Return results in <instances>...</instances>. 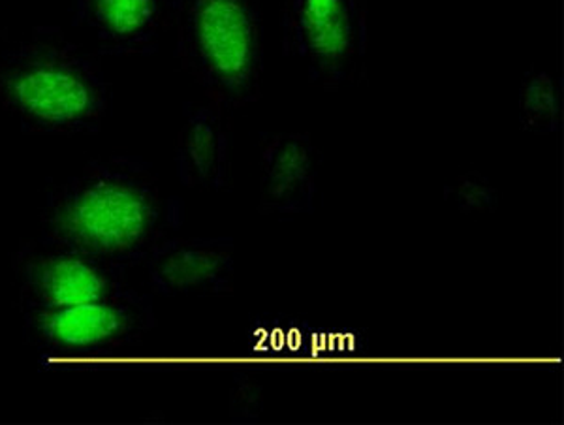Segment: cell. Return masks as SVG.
Returning a JSON list of instances; mask_svg holds the SVG:
<instances>
[{
  "mask_svg": "<svg viewBox=\"0 0 564 425\" xmlns=\"http://www.w3.org/2000/svg\"><path fill=\"white\" fill-rule=\"evenodd\" d=\"M180 220L148 162L111 156L87 164L45 201L44 239L122 271L145 262Z\"/></svg>",
  "mask_w": 564,
  "mask_h": 425,
  "instance_id": "cell-1",
  "label": "cell"
},
{
  "mask_svg": "<svg viewBox=\"0 0 564 425\" xmlns=\"http://www.w3.org/2000/svg\"><path fill=\"white\" fill-rule=\"evenodd\" d=\"M0 108L34 134H89L102 127L109 85L100 66L50 29L0 58Z\"/></svg>",
  "mask_w": 564,
  "mask_h": 425,
  "instance_id": "cell-2",
  "label": "cell"
},
{
  "mask_svg": "<svg viewBox=\"0 0 564 425\" xmlns=\"http://www.w3.org/2000/svg\"><path fill=\"white\" fill-rule=\"evenodd\" d=\"M177 57L212 102L236 108L260 97L263 23L258 0H174Z\"/></svg>",
  "mask_w": 564,
  "mask_h": 425,
  "instance_id": "cell-3",
  "label": "cell"
},
{
  "mask_svg": "<svg viewBox=\"0 0 564 425\" xmlns=\"http://www.w3.org/2000/svg\"><path fill=\"white\" fill-rule=\"evenodd\" d=\"M281 25L284 53L327 89L361 74L367 53L361 0H281Z\"/></svg>",
  "mask_w": 564,
  "mask_h": 425,
  "instance_id": "cell-4",
  "label": "cell"
},
{
  "mask_svg": "<svg viewBox=\"0 0 564 425\" xmlns=\"http://www.w3.org/2000/svg\"><path fill=\"white\" fill-rule=\"evenodd\" d=\"M154 326L151 299L127 286L61 309L26 310V331L47 356H102L134 347Z\"/></svg>",
  "mask_w": 564,
  "mask_h": 425,
  "instance_id": "cell-5",
  "label": "cell"
},
{
  "mask_svg": "<svg viewBox=\"0 0 564 425\" xmlns=\"http://www.w3.org/2000/svg\"><path fill=\"white\" fill-rule=\"evenodd\" d=\"M15 270L26 310L98 302L127 288L121 271L47 239L21 249Z\"/></svg>",
  "mask_w": 564,
  "mask_h": 425,
  "instance_id": "cell-6",
  "label": "cell"
},
{
  "mask_svg": "<svg viewBox=\"0 0 564 425\" xmlns=\"http://www.w3.org/2000/svg\"><path fill=\"white\" fill-rule=\"evenodd\" d=\"M149 281L164 296L223 294L234 283L230 238L164 239L145 258Z\"/></svg>",
  "mask_w": 564,
  "mask_h": 425,
  "instance_id": "cell-7",
  "label": "cell"
},
{
  "mask_svg": "<svg viewBox=\"0 0 564 425\" xmlns=\"http://www.w3.org/2000/svg\"><path fill=\"white\" fill-rule=\"evenodd\" d=\"M321 156L313 140L297 132L263 135L258 156L260 209L276 215L313 211Z\"/></svg>",
  "mask_w": 564,
  "mask_h": 425,
  "instance_id": "cell-8",
  "label": "cell"
},
{
  "mask_svg": "<svg viewBox=\"0 0 564 425\" xmlns=\"http://www.w3.org/2000/svg\"><path fill=\"white\" fill-rule=\"evenodd\" d=\"M231 132L225 108L218 103H188L183 111L175 166L183 185L225 187L230 174Z\"/></svg>",
  "mask_w": 564,
  "mask_h": 425,
  "instance_id": "cell-9",
  "label": "cell"
},
{
  "mask_svg": "<svg viewBox=\"0 0 564 425\" xmlns=\"http://www.w3.org/2000/svg\"><path fill=\"white\" fill-rule=\"evenodd\" d=\"M72 21L108 55L153 52L161 34L162 0H70Z\"/></svg>",
  "mask_w": 564,
  "mask_h": 425,
  "instance_id": "cell-10",
  "label": "cell"
},
{
  "mask_svg": "<svg viewBox=\"0 0 564 425\" xmlns=\"http://www.w3.org/2000/svg\"><path fill=\"white\" fill-rule=\"evenodd\" d=\"M520 119L523 129L550 134L561 124V92L557 79L547 72H531L520 90Z\"/></svg>",
  "mask_w": 564,
  "mask_h": 425,
  "instance_id": "cell-11",
  "label": "cell"
},
{
  "mask_svg": "<svg viewBox=\"0 0 564 425\" xmlns=\"http://www.w3.org/2000/svg\"><path fill=\"white\" fill-rule=\"evenodd\" d=\"M456 196H463L468 194V198H463V207H486L489 201L494 200V190L488 187V183H484L481 179H467L459 181L456 188H454Z\"/></svg>",
  "mask_w": 564,
  "mask_h": 425,
  "instance_id": "cell-12",
  "label": "cell"
},
{
  "mask_svg": "<svg viewBox=\"0 0 564 425\" xmlns=\"http://www.w3.org/2000/svg\"><path fill=\"white\" fill-rule=\"evenodd\" d=\"M0 36H2V26H0Z\"/></svg>",
  "mask_w": 564,
  "mask_h": 425,
  "instance_id": "cell-13",
  "label": "cell"
}]
</instances>
